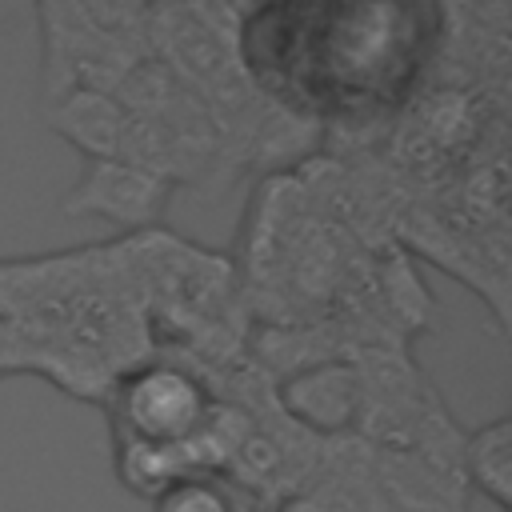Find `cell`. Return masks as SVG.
Instances as JSON below:
<instances>
[{
    "label": "cell",
    "instance_id": "1",
    "mask_svg": "<svg viewBox=\"0 0 512 512\" xmlns=\"http://www.w3.org/2000/svg\"><path fill=\"white\" fill-rule=\"evenodd\" d=\"M108 412L116 444L140 448H180L208 432L220 412L216 392L180 360H140L128 364L108 384Z\"/></svg>",
    "mask_w": 512,
    "mask_h": 512
},
{
    "label": "cell",
    "instance_id": "2",
    "mask_svg": "<svg viewBox=\"0 0 512 512\" xmlns=\"http://www.w3.org/2000/svg\"><path fill=\"white\" fill-rule=\"evenodd\" d=\"M172 180L132 160H84L80 180L64 196L68 216H96L120 228H152L172 196Z\"/></svg>",
    "mask_w": 512,
    "mask_h": 512
},
{
    "label": "cell",
    "instance_id": "3",
    "mask_svg": "<svg viewBox=\"0 0 512 512\" xmlns=\"http://www.w3.org/2000/svg\"><path fill=\"white\" fill-rule=\"evenodd\" d=\"M52 128L84 156V160H128L132 144V112L116 92L96 84H80L64 92L52 108Z\"/></svg>",
    "mask_w": 512,
    "mask_h": 512
},
{
    "label": "cell",
    "instance_id": "4",
    "mask_svg": "<svg viewBox=\"0 0 512 512\" xmlns=\"http://www.w3.org/2000/svg\"><path fill=\"white\" fill-rule=\"evenodd\" d=\"M360 372L352 364L320 360L304 372H296L284 388V404L296 412V420H308L324 432L348 424L360 408Z\"/></svg>",
    "mask_w": 512,
    "mask_h": 512
},
{
    "label": "cell",
    "instance_id": "5",
    "mask_svg": "<svg viewBox=\"0 0 512 512\" xmlns=\"http://www.w3.org/2000/svg\"><path fill=\"white\" fill-rule=\"evenodd\" d=\"M460 468L500 512H512V424L496 416L460 440Z\"/></svg>",
    "mask_w": 512,
    "mask_h": 512
},
{
    "label": "cell",
    "instance_id": "6",
    "mask_svg": "<svg viewBox=\"0 0 512 512\" xmlns=\"http://www.w3.org/2000/svg\"><path fill=\"white\" fill-rule=\"evenodd\" d=\"M152 512H240V508L220 480L200 472V476H180L164 484L152 496Z\"/></svg>",
    "mask_w": 512,
    "mask_h": 512
}]
</instances>
